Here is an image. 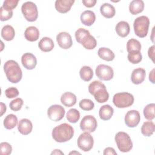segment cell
Instances as JSON below:
<instances>
[{
	"instance_id": "obj_1",
	"label": "cell",
	"mask_w": 155,
	"mask_h": 155,
	"mask_svg": "<svg viewBox=\"0 0 155 155\" xmlns=\"http://www.w3.org/2000/svg\"><path fill=\"white\" fill-rule=\"evenodd\" d=\"M52 137L58 142H65L70 140L74 134V129L67 123L54 127L52 131Z\"/></svg>"
},
{
	"instance_id": "obj_2",
	"label": "cell",
	"mask_w": 155,
	"mask_h": 155,
	"mask_svg": "<svg viewBox=\"0 0 155 155\" xmlns=\"http://www.w3.org/2000/svg\"><path fill=\"white\" fill-rule=\"evenodd\" d=\"M4 70L7 79L12 83L19 82L22 76V70L17 62L14 60L7 61L4 65Z\"/></svg>"
},
{
	"instance_id": "obj_3",
	"label": "cell",
	"mask_w": 155,
	"mask_h": 155,
	"mask_svg": "<svg viewBox=\"0 0 155 155\" xmlns=\"http://www.w3.org/2000/svg\"><path fill=\"white\" fill-rule=\"evenodd\" d=\"M89 93L94 96L95 100L99 103L107 102L109 98L105 85L99 81H94L88 85Z\"/></svg>"
},
{
	"instance_id": "obj_4",
	"label": "cell",
	"mask_w": 155,
	"mask_h": 155,
	"mask_svg": "<svg viewBox=\"0 0 155 155\" xmlns=\"http://www.w3.org/2000/svg\"><path fill=\"white\" fill-rule=\"evenodd\" d=\"M150 20L145 16L137 17L134 21L133 27L135 34L139 38H145L148 31Z\"/></svg>"
},
{
	"instance_id": "obj_5",
	"label": "cell",
	"mask_w": 155,
	"mask_h": 155,
	"mask_svg": "<svg viewBox=\"0 0 155 155\" xmlns=\"http://www.w3.org/2000/svg\"><path fill=\"white\" fill-rule=\"evenodd\" d=\"M115 142L119 151L126 153L133 148V143L130 136L123 131H119L115 135Z\"/></svg>"
},
{
	"instance_id": "obj_6",
	"label": "cell",
	"mask_w": 155,
	"mask_h": 155,
	"mask_svg": "<svg viewBox=\"0 0 155 155\" xmlns=\"http://www.w3.org/2000/svg\"><path fill=\"white\" fill-rule=\"evenodd\" d=\"M113 102L117 108L129 107L134 103V97L131 93L127 92L118 93L114 95Z\"/></svg>"
},
{
	"instance_id": "obj_7",
	"label": "cell",
	"mask_w": 155,
	"mask_h": 155,
	"mask_svg": "<svg viewBox=\"0 0 155 155\" xmlns=\"http://www.w3.org/2000/svg\"><path fill=\"white\" fill-rule=\"evenodd\" d=\"M22 13L25 19L29 22L35 21L38 16L36 5L31 1L24 2L21 7Z\"/></svg>"
},
{
	"instance_id": "obj_8",
	"label": "cell",
	"mask_w": 155,
	"mask_h": 155,
	"mask_svg": "<svg viewBox=\"0 0 155 155\" xmlns=\"http://www.w3.org/2000/svg\"><path fill=\"white\" fill-rule=\"evenodd\" d=\"M93 137L88 132H84L80 134L78 139V147L84 151H90L93 147Z\"/></svg>"
},
{
	"instance_id": "obj_9",
	"label": "cell",
	"mask_w": 155,
	"mask_h": 155,
	"mask_svg": "<svg viewBox=\"0 0 155 155\" xmlns=\"http://www.w3.org/2000/svg\"><path fill=\"white\" fill-rule=\"evenodd\" d=\"M97 123L96 118L91 115H87L84 116L81 121V129L88 133H92L97 128Z\"/></svg>"
},
{
	"instance_id": "obj_10",
	"label": "cell",
	"mask_w": 155,
	"mask_h": 155,
	"mask_svg": "<svg viewBox=\"0 0 155 155\" xmlns=\"http://www.w3.org/2000/svg\"><path fill=\"white\" fill-rule=\"evenodd\" d=\"M96 74L97 77L102 81H110L114 76L113 68L105 64H100L96 68Z\"/></svg>"
},
{
	"instance_id": "obj_11",
	"label": "cell",
	"mask_w": 155,
	"mask_h": 155,
	"mask_svg": "<svg viewBox=\"0 0 155 155\" xmlns=\"http://www.w3.org/2000/svg\"><path fill=\"white\" fill-rule=\"evenodd\" d=\"M65 109L60 105H52L47 110V115L50 119L53 121L61 120L65 115Z\"/></svg>"
},
{
	"instance_id": "obj_12",
	"label": "cell",
	"mask_w": 155,
	"mask_h": 155,
	"mask_svg": "<svg viewBox=\"0 0 155 155\" xmlns=\"http://www.w3.org/2000/svg\"><path fill=\"white\" fill-rule=\"evenodd\" d=\"M140 120V116L138 111L132 110L128 111L125 116V123L130 128L136 127Z\"/></svg>"
},
{
	"instance_id": "obj_13",
	"label": "cell",
	"mask_w": 155,
	"mask_h": 155,
	"mask_svg": "<svg viewBox=\"0 0 155 155\" xmlns=\"http://www.w3.org/2000/svg\"><path fill=\"white\" fill-rule=\"evenodd\" d=\"M56 41L59 47L63 49L70 48L73 44L71 35L65 31L60 32L56 36Z\"/></svg>"
},
{
	"instance_id": "obj_14",
	"label": "cell",
	"mask_w": 155,
	"mask_h": 155,
	"mask_svg": "<svg viewBox=\"0 0 155 155\" xmlns=\"http://www.w3.org/2000/svg\"><path fill=\"white\" fill-rule=\"evenodd\" d=\"M22 65L27 70H33L37 64V59L34 54L30 53H24L21 58Z\"/></svg>"
},
{
	"instance_id": "obj_15",
	"label": "cell",
	"mask_w": 155,
	"mask_h": 155,
	"mask_svg": "<svg viewBox=\"0 0 155 155\" xmlns=\"http://www.w3.org/2000/svg\"><path fill=\"white\" fill-rule=\"evenodd\" d=\"M74 2V0H56L54 3L55 8L58 12L65 13L70 10Z\"/></svg>"
},
{
	"instance_id": "obj_16",
	"label": "cell",
	"mask_w": 155,
	"mask_h": 155,
	"mask_svg": "<svg viewBox=\"0 0 155 155\" xmlns=\"http://www.w3.org/2000/svg\"><path fill=\"white\" fill-rule=\"evenodd\" d=\"M146 76L145 70L142 68L134 69L131 73V79L134 84H140L143 82Z\"/></svg>"
},
{
	"instance_id": "obj_17",
	"label": "cell",
	"mask_w": 155,
	"mask_h": 155,
	"mask_svg": "<svg viewBox=\"0 0 155 155\" xmlns=\"http://www.w3.org/2000/svg\"><path fill=\"white\" fill-rule=\"evenodd\" d=\"M18 129L21 134L23 135H27L32 131V123L28 119H22L18 122Z\"/></svg>"
},
{
	"instance_id": "obj_18",
	"label": "cell",
	"mask_w": 155,
	"mask_h": 155,
	"mask_svg": "<svg viewBox=\"0 0 155 155\" xmlns=\"http://www.w3.org/2000/svg\"><path fill=\"white\" fill-rule=\"evenodd\" d=\"M81 21L86 26H91L94 24L96 20L94 13L91 10H85L81 15Z\"/></svg>"
},
{
	"instance_id": "obj_19",
	"label": "cell",
	"mask_w": 155,
	"mask_h": 155,
	"mask_svg": "<svg viewBox=\"0 0 155 155\" xmlns=\"http://www.w3.org/2000/svg\"><path fill=\"white\" fill-rule=\"evenodd\" d=\"M117 34L122 38L126 37L128 35L130 31V27L129 24L124 21L119 22L115 27Z\"/></svg>"
},
{
	"instance_id": "obj_20",
	"label": "cell",
	"mask_w": 155,
	"mask_h": 155,
	"mask_svg": "<svg viewBox=\"0 0 155 155\" xmlns=\"http://www.w3.org/2000/svg\"><path fill=\"white\" fill-rule=\"evenodd\" d=\"M24 36L25 39L28 41H36L39 37V30L35 26H30L25 29L24 32Z\"/></svg>"
},
{
	"instance_id": "obj_21",
	"label": "cell",
	"mask_w": 155,
	"mask_h": 155,
	"mask_svg": "<svg viewBox=\"0 0 155 155\" xmlns=\"http://www.w3.org/2000/svg\"><path fill=\"white\" fill-rule=\"evenodd\" d=\"M38 47L42 51H50L54 48V42L50 38L44 37L39 42Z\"/></svg>"
},
{
	"instance_id": "obj_22",
	"label": "cell",
	"mask_w": 155,
	"mask_h": 155,
	"mask_svg": "<svg viewBox=\"0 0 155 155\" xmlns=\"http://www.w3.org/2000/svg\"><path fill=\"white\" fill-rule=\"evenodd\" d=\"M61 101L65 107H70L75 105L76 102V96L71 92H65L61 96Z\"/></svg>"
},
{
	"instance_id": "obj_23",
	"label": "cell",
	"mask_w": 155,
	"mask_h": 155,
	"mask_svg": "<svg viewBox=\"0 0 155 155\" xmlns=\"http://www.w3.org/2000/svg\"><path fill=\"white\" fill-rule=\"evenodd\" d=\"M114 110L110 105H104L99 109V117L102 120H108L111 118Z\"/></svg>"
},
{
	"instance_id": "obj_24",
	"label": "cell",
	"mask_w": 155,
	"mask_h": 155,
	"mask_svg": "<svg viewBox=\"0 0 155 155\" xmlns=\"http://www.w3.org/2000/svg\"><path fill=\"white\" fill-rule=\"evenodd\" d=\"M144 9V2L142 0H133L129 5V11L132 15L141 13Z\"/></svg>"
},
{
	"instance_id": "obj_25",
	"label": "cell",
	"mask_w": 155,
	"mask_h": 155,
	"mask_svg": "<svg viewBox=\"0 0 155 155\" xmlns=\"http://www.w3.org/2000/svg\"><path fill=\"white\" fill-rule=\"evenodd\" d=\"M101 14L107 18H111L116 14V10L114 6L109 3L103 4L100 8Z\"/></svg>"
},
{
	"instance_id": "obj_26",
	"label": "cell",
	"mask_w": 155,
	"mask_h": 155,
	"mask_svg": "<svg viewBox=\"0 0 155 155\" xmlns=\"http://www.w3.org/2000/svg\"><path fill=\"white\" fill-rule=\"evenodd\" d=\"M80 44H81L83 47L87 50H93L97 45V41L96 39L90 34H88L83 38L81 41Z\"/></svg>"
},
{
	"instance_id": "obj_27",
	"label": "cell",
	"mask_w": 155,
	"mask_h": 155,
	"mask_svg": "<svg viewBox=\"0 0 155 155\" xmlns=\"http://www.w3.org/2000/svg\"><path fill=\"white\" fill-rule=\"evenodd\" d=\"M97 54L100 58L107 61H111L115 57L113 51L106 47L100 48L97 51Z\"/></svg>"
},
{
	"instance_id": "obj_28",
	"label": "cell",
	"mask_w": 155,
	"mask_h": 155,
	"mask_svg": "<svg viewBox=\"0 0 155 155\" xmlns=\"http://www.w3.org/2000/svg\"><path fill=\"white\" fill-rule=\"evenodd\" d=\"M15 36V31L13 27L10 25L4 26L1 30V36L5 41H12Z\"/></svg>"
},
{
	"instance_id": "obj_29",
	"label": "cell",
	"mask_w": 155,
	"mask_h": 155,
	"mask_svg": "<svg viewBox=\"0 0 155 155\" xmlns=\"http://www.w3.org/2000/svg\"><path fill=\"white\" fill-rule=\"evenodd\" d=\"M18 123V118L13 114H8L4 120V126L7 130L15 128Z\"/></svg>"
},
{
	"instance_id": "obj_30",
	"label": "cell",
	"mask_w": 155,
	"mask_h": 155,
	"mask_svg": "<svg viewBox=\"0 0 155 155\" xmlns=\"http://www.w3.org/2000/svg\"><path fill=\"white\" fill-rule=\"evenodd\" d=\"M81 78L86 82L90 81L93 76V71L92 68L88 66L82 67L79 71Z\"/></svg>"
},
{
	"instance_id": "obj_31",
	"label": "cell",
	"mask_w": 155,
	"mask_h": 155,
	"mask_svg": "<svg viewBox=\"0 0 155 155\" xmlns=\"http://www.w3.org/2000/svg\"><path fill=\"white\" fill-rule=\"evenodd\" d=\"M154 124L152 121L145 122L141 127V133L145 136H150L154 131Z\"/></svg>"
},
{
	"instance_id": "obj_32",
	"label": "cell",
	"mask_w": 155,
	"mask_h": 155,
	"mask_svg": "<svg viewBox=\"0 0 155 155\" xmlns=\"http://www.w3.org/2000/svg\"><path fill=\"white\" fill-rule=\"evenodd\" d=\"M141 44L136 39L132 38L128 41L127 43V50L128 52L133 51H140Z\"/></svg>"
},
{
	"instance_id": "obj_33",
	"label": "cell",
	"mask_w": 155,
	"mask_h": 155,
	"mask_svg": "<svg viewBox=\"0 0 155 155\" xmlns=\"http://www.w3.org/2000/svg\"><path fill=\"white\" fill-rule=\"evenodd\" d=\"M66 116L68 122L74 124L79 120L80 118V113L78 110L71 108L68 111Z\"/></svg>"
},
{
	"instance_id": "obj_34",
	"label": "cell",
	"mask_w": 155,
	"mask_h": 155,
	"mask_svg": "<svg viewBox=\"0 0 155 155\" xmlns=\"http://www.w3.org/2000/svg\"><path fill=\"white\" fill-rule=\"evenodd\" d=\"M154 104H149L143 109V115L145 119L151 120L154 118Z\"/></svg>"
},
{
	"instance_id": "obj_35",
	"label": "cell",
	"mask_w": 155,
	"mask_h": 155,
	"mask_svg": "<svg viewBox=\"0 0 155 155\" xmlns=\"http://www.w3.org/2000/svg\"><path fill=\"white\" fill-rule=\"evenodd\" d=\"M127 57L128 61L134 64L139 63L142 59V56L140 51H133L128 52Z\"/></svg>"
},
{
	"instance_id": "obj_36",
	"label": "cell",
	"mask_w": 155,
	"mask_h": 155,
	"mask_svg": "<svg viewBox=\"0 0 155 155\" xmlns=\"http://www.w3.org/2000/svg\"><path fill=\"white\" fill-rule=\"evenodd\" d=\"M79 107L85 111H90L94 108V104L93 102L88 99H84L79 102Z\"/></svg>"
},
{
	"instance_id": "obj_37",
	"label": "cell",
	"mask_w": 155,
	"mask_h": 155,
	"mask_svg": "<svg viewBox=\"0 0 155 155\" xmlns=\"http://www.w3.org/2000/svg\"><path fill=\"white\" fill-rule=\"evenodd\" d=\"M23 104H24L23 100L20 97H18L12 101L9 104V106L12 110L15 111H18L19 110H21Z\"/></svg>"
},
{
	"instance_id": "obj_38",
	"label": "cell",
	"mask_w": 155,
	"mask_h": 155,
	"mask_svg": "<svg viewBox=\"0 0 155 155\" xmlns=\"http://www.w3.org/2000/svg\"><path fill=\"white\" fill-rule=\"evenodd\" d=\"M13 16V10H7L2 7L0 8V19L1 21H5L10 19Z\"/></svg>"
},
{
	"instance_id": "obj_39",
	"label": "cell",
	"mask_w": 155,
	"mask_h": 155,
	"mask_svg": "<svg viewBox=\"0 0 155 155\" xmlns=\"http://www.w3.org/2000/svg\"><path fill=\"white\" fill-rule=\"evenodd\" d=\"M12 151V147L8 142H1L0 143V153L1 155L10 154Z\"/></svg>"
},
{
	"instance_id": "obj_40",
	"label": "cell",
	"mask_w": 155,
	"mask_h": 155,
	"mask_svg": "<svg viewBox=\"0 0 155 155\" xmlns=\"http://www.w3.org/2000/svg\"><path fill=\"white\" fill-rule=\"evenodd\" d=\"M88 34H90L89 31L85 28H80L78 29L75 32V38H76V41L80 43L81 41L83 39V38L86 35H87Z\"/></svg>"
},
{
	"instance_id": "obj_41",
	"label": "cell",
	"mask_w": 155,
	"mask_h": 155,
	"mask_svg": "<svg viewBox=\"0 0 155 155\" xmlns=\"http://www.w3.org/2000/svg\"><path fill=\"white\" fill-rule=\"evenodd\" d=\"M19 2L18 0H6L4 1L2 7L7 10H12L16 8Z\"/></svg>"
},
{
	"instance_id": "obj_42",
	"label": "cell",
	"mask_w": 155,
	"mask_h": 155,
	"mask_svg": "<svg viewBox=\"0 0 155 155\" xmlns=\"http://www.w3.org/2000/svg\"><path fill=\"white\" fill-rule=\"evenodd\" d=\"M5 94L7 98H9V99L13 98L18 96L19 91L16 88L10 87L5 90Z\"/></svg>"
},
{
	"instance_id": "obj_43",
	"label": "cell",
	"mask_w": 155,
	"mask_h": 155,
	"mask_svg": "<svg viewBox=\"0 0 155 155\" xmlns=\"http://www.w3.org/2000/svg\"><path fill=\"white\" fill-rule=\"evenodd\" d=\"M96 0H82L83 4L87 7H94L96 3Z\"/></svg>"
},
{
	"instance_id": "obj_44",
	"label": "cell",
	"mask_w": 155,
	"mask_h": 155,
	"mask_svg": "<svg viewBox=\"0 0 155 155\" xmlns=\"http://www.w3.org/2000/svg\"><path fill=\"white\" fill-rule=\"evenodd\" d=\"M104 154L106 155V154H114V155H116L117 153L115 151L114 149L111 148V147H107L106 148H105L104 151Z\"/></svg>"
},
{
	"instance_id": "obj_45",
	"label": "cell",
	"mask_w": 155,
	"mask_h": 155,
	"mask_svg": "<svg viewBox=\"0 0 155 155\" xmlns=\"http://www.w3.org/2000/svg\"><path fill=\"white\" fill-rule=\"evenodd\" d=\"M154 45L151 46V47L149 48L148 51V56L149 58L153 61V62H154Z\"/></svg>"
},
{
	"instance_id": "obj_46",
	"label": "cell",
	"mask_w": 155,
	"mask_h": 155,
	"mask_svg": "<svg viewBox=\"0 0 155 155\" xmlns=\"http://www.w3.org/2000/svg\"><path fill=\"white\" fill-rule=\"evenodd\" d=\"M154 68H153L149 74V80L153 83L154 84Z\"/></svg>"
},
{
	"instance_id": "obj_47",
	"label": "cell",
	"mask_w": 155,
	"mask_h": 155,
	"mask_svg": "<svg viewBox=\"0 0 155 155\" xmlns=\"http://www.w3.org/2000/svg\"><path fill=\"white\" fill-rule=\"evenodd\" d=\"M6 109V105L4 103L1 102V116H2L3 114L5 113Z\"/></svg>"
},
{
	"instance_id": "obj_48",
	"label": "cell",
	"mask_w": 155,
	"mask_h": 155,
	"mask_svg": "<svg viewBox=\"0 0 155 155\" xmlns=\"http://www.w3.org/2000/svg\"><path fill=\"white\" fill-rule=\"evenodd\" d=\"M51 154H64V153L61 151L59 150H54L51 153Z\"/></svg>"
},
{
	"instance_id": "obj_49",
	"label": "cell",
	"mask_w": 155,
	"mask_h": 155,
	"mask_svg": "<svg viewBox=\"0 0 155 155\" xmlns=\"http://www.w3.org/2000/svg\"><path fill=\"white\" fill-rule=\"evenodd\" d=\"M80 154V153H79V152H76V151H74V152H70V154Z\"/></svg>"
}]
</instances>
